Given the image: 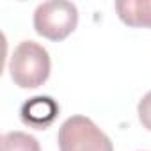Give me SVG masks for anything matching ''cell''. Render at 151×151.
<instances>
[{"label":"cell","mask_w":151,"mask_h":151,"mask_svg":"<svg viewBox=\"0 0 151 151\" xmlns=\"http://www.w3.org/2000/svg\"><path fill=\"white\" fill-rule=\"evenodd\" d=\"M50 55L36 41H22L9 60V73L13 82L22 89L41 87L50 77Z\"/></svg>","instance_id":"cell-1"},{"label":"cell","mask_w":151,"mask_h":151,"mask_svg":"<svg viewBox=\"0 0 151 151\" xmlns=\"http://www.w3.org/2000/svg\"><path fill=\"white\" fill-rule=\"evenodd\" d=\"M60 151H114L107 133H103L89 117L71 116L57 133Z\"/></svg>","instance_id":"cell-2"},{"label":"cell","mask_w":151,"mask_h":151,"mask_svg":"<svg viewBox=\"0 0 151 151\" xmlns=\"http://www.w3.org/2000/svg\"><path fill=\"white\" fill-rule=\"evenodd\" d=\"M78 23V11L73 2L50 0L43 2L34 11V29L39 36L50 41L66 39Z\"/></svg>","instance_id":"cell-3"},{"label":"cell","mask_w":151,"mask_h":151,"mask_svg":"<svg viewBox=\"0 0 151 151\" xmlns=\"http://www.w3.org/2000/svg\"><path fill=\"white\" fill-rule=\"evenodd\" d=\"M20 116L25 124L37 130H45L59 116V105L50 96H36L23 103Z\"/></svg>","instance_id":"cell-4"},{"label":"cell","mask_w":151,"mask_h":151,"mask_svg":"<svg viewBox=\"0 0 151 151\" xmlns=\"http://www.w3.org/2000/svg\"><path fill=\"white\" fill-rule=\"evenodd\" d=\"M117 16L128 27L151 29V0H124L116 2Z\"/></svg>","instance_id":"cell-5"},{"label":"cell","mask_w":151,"mask_h":151,"mask_svg":"<svg viewBox=\"0 0 151 151\" xmlns=\"http://www.w3.org/2000/svg\"><path fill=\"white\" fill-rule=\"evenodd\" d=\"M2 151H41L36 137L25 132H7L2 135Z\"/></svg>","instance_id":"cell-6"},{"label":"cell","mask_w":151,"mask_h":151,"mask_svg":"<svg viewBox=\"0 0 151 151\" xmlns=\"http://www.w3.org/2000/svg\"><path fill=\"white\" fill-rule=\"evenodd\" d=\"M137 114H139V121L140 124L151 132V91L146 93L142 96V100L137 105Z\"/></svg>","instance_id":"cell-7"}]
</instances>
